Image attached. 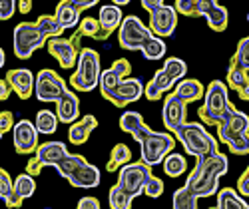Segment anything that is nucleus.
Returning <instances> with one entry per match:
<instances>
[{
	"label": "nucleus",
	"instance_id": "nucleus-12",
	"mask_svg": "<svg viewBox=\"0 0 249 209\" xmlns=\"http://www.w3.org/2000/svg\"><path fill=\"white\" fill-rule=\"evenodd\" d=\"M66 88H68L66 82L50 68H44L36 74L34 94L40 102H58L60 96L66 92Z\"/></svg>",
	"mask_w": 249,
	"mask_h": 209
},
{
	"label": "nucleus",
	"instance_id": "nucleus-11",
	"mask_svg": "<svg viewBox=\"0 0 249 209\" xmlns=\"http://www.w3.org/2000/svg\"><path fill=\"white\" fill-rule=\"evenodd\" d=\"M143 92H146V86L142 84V80L138 78H124L122 82H118L116 86L108 92H104V100H108L110 104H114L116 108H126L128 104L138 102Z\"/></svg>",
	"mask_w": 249,
	"mask_h": 209
},
{
	"label": "nucleus",
	"instance_id": "nucleus-22",
	"mask_svg": "<svg viewBox=\"0 0 249 209\" xmlns=\"http://www.w3.org/2000/svg\"><path fill=\"white\" fill-rule=\"evenodd\" d=\"M80 8L72 2V0H60V2L56 4V20L64 26L66 30H74L76 26H80Z\"/></svg>",
	"mask_w": 249,
	"mask_h": 209
},
{
	"label": "nucleus",
	"instance_id": "nucleus-18",
	"mask_svg": "<svg viewBox=\"0 0 249 209\" xmlns=\"http://www.w3.org/2000/svg\"><path fill=\"white\" fill-rule=\"evenodd\" d=\"M56 114L62 123H68V125L80 118V100L70 88H66V92L56 102Z\"/></svg>",
	"mask_w": 249,
	"mask_h": 209
},
{
	"label": "nucleus",
	"instance_id": "nucleus-23",
	"mask_svg": "<svg viewBox=\"0 0 249 209\" xmlns=\"http://www.w3.org/2000/svg\"><path fill=\"white\" fill-rule=\"evenodd\" d=\"M36 192V181H34V175L32 174H22L14 179V199L8 207H20L24 199L32 197Z\"/></svg>",
	"mask_w": 249,
	"mask_h": 209
},
{
	"label": "nucleus",
	"instance_id": "nucleus-31",
	"mask_svg": "<svg viewBox=\"0 0 249 209\" xmlns=\"http://www.w3.org/2000/svg\"><path fill=\"white\" fill-rule=\"evenodd\" d=\"M161 165H163L165 175H170V177H179L185 174V170H188V163H185L181 154H168L163 157Z\"/></svg>",
	"mask_w": 249,
	"mask_h": 209
},
{
	"label": "nucleus",
	"instance_id": "nucleus-14",
	"mask_svg": "<svg viewBox=\"0 0 249 209\" xmlns=\"http://www.w3.org/2000/svg\"><path fill=\"white\" fill-rule=\"evenodd\" d=\"M185 118H188V102L181 100L176 92H172V94L165 96V100H163V110H161L163 128L174 134L181 123H185Z\"/></svg>",
	"mask_w": 249,
	"mask_h": 209
},
{
	"label": "nucleus",
	"instance_id": "nucleus-43",
	"mask_svg": "<svg viewBox=\"0 0 249 209\" xmlns=\"http://www.w3.org/2000/svg\"><path fill=\"white\" fill-rule=\"evenodd\" d=\"M176 10L181 16L196 18L197 16V0H176Z\"/></svg>",
	"mask_w": 249,
	"mask_h": 209
},
{
	"label": "nucleus",
	"instance_id": "nucleus-10",
	"mask_svg": "<svg viewBox=\"0 0 249 209\" xmlns=\"http://www.w3.org/2000/svg\"><path fill=\"white\" fill-rule=\"evenodd\" d=\"M80 40H82V34L76 30L72 34V38H50L48 40V52L58 60V64L62 68H72L74 64H78V58H80V52H82V46H80Z\"/></svg>",
	"mask_w": 249,
	"mask_h": 209
},
{
	"label": "nucleus",
	"instance_id": "nucleus-7",
	"mask_svg": "<svg viewBox=\"0 0 249 209\" xmlns=\"http://www.w3.org/2000/svg\"><path fill=\"white\" fill-rule=\"evenodd\" d=\"M176 148V136L170 132H156L150 130L140 139V157L148 165H158L163 161V157L172 154Z\"/></svg>",
	"mask_w": 249,
	"mask_h": 209
},
{
	"label": "nucleus",
	"instance_id": "nucleus-51",
	"mask_svg": "<svg viewBox=\"0 0 249 209\" xmlns=\"http://www.w3.org/2000/svg\"><path fill=\"white\" fill-rule=\"evenodd\" d=\"M72 2L80 8V10H88V8H92V6H96L100 0H72Z\"/></svg>",
	"mask_w": 249,
	"mask_h": 209
},
{
	"label": "nucleus",
	"instance_id": "nucleus-15",
	"mask_svg": "<svg viewBox=\"0 0 249 209\" xmlns=\"http://www.w3.org/2000/svg\"><path fill=\"white\" fill-rule=\"evenodd\" d=\"M38 128L36 123L30 120H20L14 128H12V141H14V150L20 156H28L38 150Z\"/></svg>",
	"mask_w": 249,
	"mask_h": 209
},
{
	"label": "nucleus",
	"instance_id": "nucleus-50",
	"mask_svg": "<svg viewBox=\"0 0 249 209\" xmlns=\"http://www.w3.org/2000/svg\"><path fill=\"white\" fill-rule=\"evenodd\" d=\"M10 92H12V86L8 84V80H6V78L0 80V100H8Z\"/></svg>",
	"mask_w": 249,
	"mask_h": 209
},
{
	"label": "nucleus",
	"instance_id": "nucleus-56",
	"mask_svg": "<svg viewBox=\"0 0 249 209\" xmlns=\"http://www.w3.org/2000/svg\"><path fill=\"white\" fill-rule=\"evenodd\" d=\"M6 62V56H4V50H0V66H4Z\"/></svg>",
	"mask_w": 249,
	"mask_h": 209
},
{
	"label": "nucleus",
	"instance_id": "nucleus-13",
	"mask_svg": "<svg viewBox=\"0 0 249 209\" xmlns=\"http://www.w3.org/2000/svg\"><path fill=\"white\" fill-rule=\"evenodd\" d=\"M247 132H249V116L235 110V106H231L230 114L217 123V139L221 143H230Z\"/></svg>",
	"mask_w": 249,
	"mask_h": 209
},
{
	"label": "nucleus",
	"instance_id": "nucleus-41",
	"mask_svg": "<svg viewBox=\"0 0 249 209\" xmlns=\"http://www.w3.org/2000/svg\"><path fill=\"white\" fill-rule=\"evenodd\" d=\"M143 193H146L150 199L160 197V195L163 193V179H160V177L152 175V177L146 181V185H143Z\"/></svg>",
	"mask_w": 249,
	"mask_h": 209
},
{
	"label": "nucleus",
	"instance_id": "nucleus-40",
	"mask_svg": "<svg viewBox=\"0 0 249 209\" xmlns=\"http://www.w3.org/2000/svg\"><path fill=\"white\" fill-rule=\"evenodd\" d=\"M124 78L120 76V74H116L114 72V68H108V70H104L102 74H100V84H98V88H100V92L104 94V92H108V90H112L118 82H122Z\"/></svg>",
	"mask_w": 249,
	"mask_h": 209
},
{
	"label": "nucleus",
	"instance_id": "nucleus-54",
	"mask_svg": "<svg viewBox=\"0 0 249 209\" xmlns=\"http://www.w3.org/2000/svg\"><path fill=\"white\" fill-rule=\"evenodd\" d=\"M237 94H239V98H241V100H247V102H249V82L245 84V86H243Z\"/></svg>",
	"mask_w": 249,
	"mask_h": 209
},
{
	"label": "nucleus",
	"instance_id": "nucleus-9",
	"mask_svg": "<svg viewBox=\"0 0 249 209\" xmlns=\"http://www.w3.org/2000/svg\"><path fill=\"white\" fill-rule=\"evenodd\" d=\"M150 36H154L152 28H148L136 14L124 16V22L118 28V42L124 50H142Z\"/></svg>",
	"mask_w": 249,
	"mask_h": 209
},
{
	"label": "nucleus",
	"instance_id": "nucleus-36",
	"mask_svg": "<svg viewBox=\"0 0 249 209\" xmlns=\"http://www.w3.org/2000/svg\"><path fill=\"white\" fill-rule=\"evenodd\" d=\"M165 72H168L176 82H179V80H183V76H185V72H188V66H185V62L181 60V58H178V56H172V58H168L163 62V66H161Z\"/></svg>",
	"mask_w": 249,
	"mask_h": 209
},
{
	"label": "nucleus",
	"instance_id": "nucleus-35",
	"mask_svg": "<svg viewBox=\"0 0 249 209\" xmlns=\"http://www.w3.org/2000/svg\"><path fill=\"white\" fill-rule=\"evenodd\" d=\"M108 203H110L112 209H130V207H132V199L126 195V192H124L118 183L110 187Z\"/></svg>",
	"mask_w": 249,
	"mask_h": 209
},
{
	"label": "nucleus",
	"instance_id": "nucleus-6",
	"mask_svg": "<svg viewBox=\"0 0 249 209\" xmlns=\"http://www.w3.org/2000/svg\"><path fill=\"white\" fill-rule=\"evenodd\" d=\"M50 36L38 22H20L12 32V46L14 54L20 60H28L38 48L48 44Z\"/></svg>",
	"mask_w": 249,
	"mask_h": 209
},
{
	"label": "nucleus",
	"instance_id": "nucleus-47",
	"mask_svg": "<svg viewBox=\"0 0 249 209\" xmlns=\"http://www.w3.org/2000/svg\"><path fill=\"white\" fill-rule=\"evenodd\" d=\"M237 192L247 199L249 197V165H247V170L243 172V175L237 179Z\"/></svg>",
	"mask_w": 249,
	"mask_h": 209
},
{
	"label": "nucleus",
	"instance_id": "nucleus-33",
	"mask_svg": "<svg viewBox=\"0 0 249 209\" xmlns=\"http://www.w3.org/2000/svg\"><path fill=\"white\" fill-rule=\"evenodd\" d=\"M247 82H249L247 70H243L237 64H231L230 62V70H227V86H230L233 92H239Z\"/></svg>",
	"mask_w": 249,
	"mask_h": 209
},
{
	"label": "nucleus",
	"instance_id": "nucleus-42",
	"mask_svg": "<svg viewBox=\"0 0 249 209\" xmlns=\"http://www.w3.org/2000/svg\"><path fill=\"white\" fill-rule=\"evenodd\" d=\"M227 148H230L231 154H235V156H247L249 154V132L239 136L237 139L230 141V143H227Z\"/></svg>",
	"mask_w": 249,
	"mask_h": 209
},
{
	"label": "nucleus",
	"instance_id": "nucleus-39",
	"mask_svg": "<svg viewBox=\"0 0 249 209\" xmlns=\"http://www.w3.org/2000/svg\"><path fill=\"white\" fill-rule=\"evenodd\" d=\"M0 195H2V201L6 203V207L14 199V181L10 179L6 170H0Z\"/></svg>",
	"mask_w": 249,
	"mask_h": 209
},
{
	"label": "nucleus",
	"instance_id": "nucleus-57",
	"mask_svg": "<svg viewBox=\"0 0 249 209\" xmlns=\"http://www.w3.org/2000/svg\"><path fill=\"white\" fill-rule=\"evenodd\" d=\"M247 20H249V12H247Z\"/></svg>",
	"mask_w": 249,
	"mask_h": 209
},
{
	"label": "nucleus",
	"instance_id": "nucleus-17",
	"mask_svg": "<svg viewBox=\"0 0 249 209\" xmlns=\"http://www.w3.org/2000/svg\"><path fill=\"white\" fill-rule=\"evenodd\" d=\"M6 80H8V84L12 86V90L16 92L18 98L28 100V98L34 94L36 76H34L28 68H14V70H8Z\"/></svg>",
	"mask_w": 249,
	"mask_h": 209
},
{
	"label": "nucleus",
	"instance_id": "nucleus-5",
	"mask_svg": "<svg viewBox=\"0 0 249 209\" xmlns=\"http://www.w3.org/2000/svg\"><path fill=\"white\" fill-rule=\"evenodd\" d=\"M76 72L70 76L72 90L76 92H92L100 84V54L94 48H82Z\"/></svg>",
	"mask_w": 249,
	"mask_h": 209
},
{
	"label": "nucleus",
	"instance_id": "nucleus-28",
	"mask_svg": "<svg viewBox=\"0 0 249 209\" xmlns=\"http://www.w3.org/2000/svg\"><path fill=\"white\" fill-rule=\"evenodd\" d=\"M205 20H207V24H210L212 30L223 32L227 28V20H230V14H227V8L225 6L215 4V6H212L210 10L205 12Z\"/></svg>",
	"mask_w": 249,
	"mask_h": 209
},
{
	"label": "nucleus",
	"instance_id": "nucleus-55",
	"mask_svg": "<svg viewBox=\"0 0 249 209\" xmlns=\"http://www.w3.org/2000/svg\"><path fill=\"white\" fill-rule=\"evenodd\" d=\"M112 2L118 6H126V4H130V0H112Z\"/></svg>",
	"mask_w": 249,
	"mask_h": 209
},
{
	"label": "nucleus",
	"instance_id": "nucleus-46",
	"mask_svg": "<svg viewBox=\"0 0 249 209\" xmlns=\"http://www.w3.org/2000/svg\"><path fill=\"white\" fill-rule=\"evenodd\" d=\"M16 10V0H0V20H10Z\"/></svg>",
	"mask_w": 249,
	"mask_h": 209
},
{
	"label": "nucleus",
	"instance_id": "nucleus-49",
	"mask_svg": "<svg viewBox=\"0 0 249 209\" xmlns=\"http://www.w3.org/2000/svg\"><path fill=\"white\" fill-rule=\"evenodd\" d=\"M217 4V0H197V16H205V12Z\"/></svg>",
	"mask_w": 249,
	"mask_h": 209
},
{
	"label": "nucleus",
	"instance_id": "nucleus-30",
	"mask_svg": "<svg viewBox=\"0 0 249 209\" xmlns=\"http://www.w3.org/2000/svg\"><path fill=\"white\" fill-rule=\"evenodd\" d=\"M78 32L82 34V36H88V38H94V40H106L110 34L102 28V24H100V20L98 18H92V16H88V18H84L80 22V26H78Z\"/></svg>",
	"mask_w": 249,
	"mask_h": 209
},
{
	"label": "nucleus",
	"instance_id": "nucleus-26",
	"mask_svg": "<svg viewBox=\"0 0 249 209\" xmlns=\"http://www.w3.org/2000/svg\"><path fill=\"white\" fill-rule=\"evenodd\" d=\"M249 209L245 197L231 187H223L217 192V209Z\"/></svg>",
	"mask_w": 249,
	"mask_h": 209
},
{
	"label": "nucleus",
	"instance_id": "nucleus-8",
	"mask_svg": "<svg viewBox=\"0 0 249 209\" xmlns=\"http://www.w3.org/2000/svg\"><path fill=\"white\" fill-rule=\"evenodd\" d=\"M152 175H154L152 165H148L146 161H136V163L130 161L118 170V185L134 201L138 195L143 193V185Z\"/></svg>",
	"mask_w": 249,
	"mask_h": 209
},
{
	"label": "nucleus",
	"instance_id": "nucleus-21",
	"mask_svg": "<svg viewBox=\"0 0 249 209\" xmlns=\"http://www.w3.org/2000/svg\"><path fill=\"white\" fill-rule=\"evenodd\" d=\"M120 130L126 132V134H130V136L140 143V139L146 136L152 128H150L146 122H143L142 114H138V112H124L122 118H120Z\"/></svg>",
	"mask_w": 249,
	"mask_h": 209
},
{
	"label": "nucleus",
	"instance_id": "nucleus-38",
	"mask_svg": "<svg viewBox=\"0 0 249 209\" xmlns=\"http://www.w3.org/2000/svg\"><path fill=\"white\" fill-rule=\"evenodd\" d=\"M36 22H38L40 26L44 28V32H46L50 38H58V36H62V32L66 30V28L62 26V24L58 22V20H56V16H48V14H42V16H40V18L36 20Z\"/></svg>",
	"mask_w": 249,
	"mask_h": 209
},
{
	"label": "nucleus",
	"instance_id": "nucleus-48",
	"mask_svg": "<svg viewBox=\"0 0 249 209\" xmlns=\"http://www.w3.org/2000/svg\"><path fill=\"white\" fill-rule=\"evenodd\" d=\"M78 209H100V199L86 195L78 201Z\"/></svg>",
	"mask_w": 249,
	"mask_h": 209
},
{
	"label": "nucleus",
	"instance_id": "nucleus-45",
	"mask_svg": "<svg viewBox=\"0 0 249 209\" xmlns=\"http://www.w3.org/2000/svg\"><path fill=\"white\" fill-rule=\"evenodd\" d=\"M112 68H114V72L120 74L122 78H128V76L132 74V64H130L126 58H118L114 64H112Z\"/></svg>",
	"mask_w": 249,
	"mask_h": 209
},
{
	"label": "nucleus",
	"instance_id": "nucleus-25",
	"mask_svg": "<svg viewBox=\"0 0 249 209\" xmlns=\"http://www.w3.org/2000/svg\"><path fill=\"white\" fill-rule=\"evenodd\" d=\"M181 100L185 102H197L199 98L205 96V88H203V84L196 78H190V80H179L176 84V90H174Z\"/></svg>",
	"mask_w": 249,
	"mask_h": 209
},
{
	"label": "nucleus",
	"instance_id": "nucleus-29",
	"mask_svg": "<svg viewBox=\"0 0 249 209\" xmlns=\"http://www.w3.org/2000/svg\"><path fill=\"white\" fill-rule=\"evenodd\" d=\"M165 42H163V38H160V36H150L146 42H143V46H142V54H143V58L146 60H152V62H156V60H161L163 56H165Z\"/></svg>",
	"mask_w": 249,
	"mask_h": 209
},
{
	"label": "nucleus",
	"instance_id": "nucleus-20",
	"mask_svg": "<svg viewBox=\"0 0 249 209\" xmlns=\"http://www.w3.org/2000/svg\"><path fill=\"white\" fill-rule=\"evenodd\" d=\"M174 86H176V80H174L168 72H165L163 68H160V70H156L154 78L148 82L143 96H146L150 102H156V100H160L165 92H170Z\"/></svg>",
	"mask_w": 249,
	"mask_h": 209
},
{
	"label": "nucleus",
	"instance_id": "nucleus-32",
	"mask_svg": "<svg viewBox=\"0 0 249 209\" xmlns=\"http://www.w3.org/2000/svg\"><path fill=\"white\" fill-rule=\"evenodd\" d=\"M34 123H36V128H38L40 134H54L58 130L60 120H58V114H54L50 110H40L36 114V122Z\"/></svg>",
	"mask_w": 249,
	"mask_h": 209
},
{
	"label": "nucleus",
	"instance_id": "nucleus-37",
	"mask_svg": "<svg viewBox=\"0 0 249 209\" xmlns=\"http://www.w3.org/2000/svg\"><path fill=\"white\" fill-rule=\"evenodd\" d=\"M231 64H237L239 68H243V70L249 72V34L239 40L237 50L231 56Z\"/></svg>",
	"mask_w": 249,
	"mask_h": 209
},
{
	"label": "nucleus",
	"instance_id": "nucleus-53",
	"mask_svg": "<svg viewBox=\"0 0 249 209\" xmlns=\"http://www.w3.org/2000/svg\"><path fill=\"white\" fill-rule=\"evenodd\" d=\"M32 10V0H18V12L26 16L28 12Z\"/></svg>",
	"mask_w": 249,
	"mask_h": 209
},
{
	"label": "nucleus",
	"instance_id": "nucleus-44",
	"mask_svg": "<svg viewBox=\"0 0 249 209\" xmlns=\"http://www.w3.org/2000/svg\"><path fill=\"white\" fill-rule=\"evenodd\" d=\"M14 116H12V112H8V110H2L0 112V136H4L8 130H12L14 128Z\"/></svg>",
	"mask_w": 249,
	"mask_h": 209
},
{
	"label": "nucleus",
	"instance_id": "nucleus-2",
	"mask_svg": "<svg viewBox=\"0 0 249 209\" xmlns=\"http://www.w3.org/2000/svg\"><path fill=\"white\" fill-rule=\"evenodd\" d=\"M54 167L72 187L94 190V187L100 185V170L80 154L64 152Z\"/></svg>",
	"mask_w": 249,
	"mask_h": 209
},
{
	"label": "nucleus",
	"instance_id": "nucleus-16",
	"mask_svg": "<svg viewBox=\"0 0 249 209\" xmlns=\"http://www.w3.org/2000/svg\"><path fill=\"white\" fill-rule=\"evenodd\" d=\"M178 26V10L176 6L161 4L150 12V28L160 38H170Z\"/></svg>",
	"mask_w": 249,
	"mask_h": 209
},
{
	"label": "nucleus",
	"instance_id": "nucleus-4",
	"mask_svg": "<svg viewBox=\"0 0 249 209\" xmlns=\"http://www.w3.org/2000/svg\"><path fill=\"white\" fill-rule=\"evenodd\" d=\"M233 104L230 102V86L221 80L210 82V86L205 88L203 104L197 110L199 120L205 125H217L227 114H230Z\"/></svg>",
	"mask_w": 249,
	"mask_h": 209
},
{
	"label": "nucleus",
	"instance_id": "nucleus-24",
	"mask_svg": "<svg viewBox=\"0 0 249 209\" xmlns=\"http://www.w3.org/2000/svg\"><path fill=\"white\" fill-rule=\"evenodd\" d=\"M98 20H100L102 28L106 30L108 34L116 32L122 26V22H124L122 6H118V4H106V6H102L100 8V14H98Z\"/></svg>",
	"mask_w": 249,
	"mask_h": 209
},
{
	"label": "nucleus",
	"instance_id": "nucleus-27",
	"mask_svg": "<svg viewBox=\"0 0 249 209\" xmlns=\"http://www.w3.org/2000/svg\"><path fill=\"white\" fill-rule=\"evenodd\" d=\"M130 159H132V150L126 143H116L112 148V152H110V159L106 163V170L108 172H118L122 165L130 163Z\"/></svg>",
	"mask_w": 249,
	"mask_h": 209
},
{
	"label": "nucleus",
	"instance_id": "nucleus-52",
	"mask_svg": "<svg viewBox=\"0 0 249 209\" xmlns=\"http://www.w3.org/2000/svg\"><path fill=\"white\" fill-rule=\"evenodd\" d=\"M161 4H163V0H142L143 10H148V12L156 10V8H158V6H161Z\"/></svg>",
	"mask_w": 249,
	"mask_h": 209
},
{
	"label": "nucleus",
	"instance_id": "nucleus-1",
	"mask_svg": "<svg viewBox=\"0 0 249 209\" xmlns=\"http://www.w3.org/2000/svg\"><path fill=\"white\" fill-rule=\"evenodd\" d=\"M230 170V159L225 154L215 152L212 156L197 157L196 167L185 179V187L199 199V197H212L219 192V179Z\"/></svg>",
	"mask_w": 249,
	"mask_h": 209
},
{
	"label": "nucleus",
	"instance_id": "nucleus-19",
	"mask_svg": "<svg viewBox=\"0 0 249 209\" xmlns=\"http://www.w3.org/2000/svg\"><path fill=\"white\" fill-rule=\"evenodd\" d=\"M96 128H98V120H96V116H92V114L76 120L74 123H70V130H68V139H70V143H74V145L86 143L88 138L92 136V132H94Z\"/></svg>",
	"mask_w": 249,
	"mask_h": 209
},
{
	"label": "nucleus",
	"instance_id": "nucleus-3",
	"mask_svg": "<svg viewBox=\"0 0 249 209\" xmlns=\"http://www.w3.org/2000/svg\"><path fill=\"white\" fill-rule=\"evenodd\" d=\"M174 136L183 145V152L196 159L219 152V139L203 128V122H185L174 132Z\"/></svg>",
	"mask_w": 249,
	"mask_h": 209
},
{
	"label": "nucleus",
	"instance_id": "nucleus-34",
	"mask_svg": "<svg viewBox=\"0 0 249 209\" xmlns=\"http://www.w3.org/2000/svg\"><path fill=\"white\" fill-rule=\"evenodd\" d=\"M172 205L176 209H196L197 207V197L188 190V187H179V190L174 193V199H172Z\"/></svg>",
	"mask_w": 249,
	"mask_h": 209
}]
</instances>
